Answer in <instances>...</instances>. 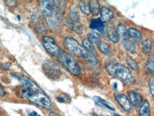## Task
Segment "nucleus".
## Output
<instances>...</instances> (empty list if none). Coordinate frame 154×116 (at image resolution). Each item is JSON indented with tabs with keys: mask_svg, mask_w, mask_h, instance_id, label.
<instances>
[{
	"mask_svg": "<svg viewBox=\"0 0 154 116\" xmlns=\"http://www.w3.org/2000/svg\"><path fill=\"white\" fill-rule=\"evenodd\" d=\"M42 44L49 54L56 57L61 50L60 46L56 44L54 39L51 36L43 37L42 39Z\"/></svg>",
	"mask_w": 154,
	"mask_h": 116,
	"instance_id": "0eeeda50",
	"label": "nucleus"
},
{
	"mask_svg": "<svg viewBox=\"0 0 154 116\" xmlns=\"http://www.w3.org/2000/svg\"><path fill=\"white\" fill-rule=\"evenodd\" d=\"M149 88H150V90H151V95L153 97V95H154V78L153 77H152L149 80Z\"/></svg>",
	"mask_w": 154,
	"mask_h": 116,
	"instance_id": "c85d7f7f",
	"label": "nucleus"
},
{
	"mask_svg": "<svg viewBox=\"0 0 154 116\" xmlns=\"http://www.w3.org/2000/svg\"><path fill=\"white\" fill-rule=\"evenodd\" d=\"M43 72L50 79L56 80L60 78L61 71L58 65L50 60H46L42 64Z\"/></svg>",
	"mask_w": 154,
	"mask_h": 116,
	"instance_id": "423d86ee",
	"label": "nucleus"
},
{
	"mask_svg": "<svg viewBox=\"0 0 154 116\" xmlns=\"http://www.w3.org/2000/svg\"><path fill=\"white\" fill-rule=\"evenodd\" d=\"M93 116H99L97 114H96V113H93Z\"/></svg>",
	"mask_w": 154,
	"mask_h": 116,
	"instance_id": "f704fd0d",
	"label": "nucleus"
},
{
	"mask_svg": "<svg viewBox=\"0 0 154 116\" xmlns=\"http://www.w3.org/2000/svg\"><path fill=\"white\" fill-rule=\"evenodd\" d=\"M10 75L20 83L17 92L19 97L26 98L31 103L47 110L51 109L52 103L50 98L35 83L19 73L11 72Z\"/></svg>",
	"mask_w": 154,
	"mask_h": 116,
	"instance_id": "f257e3e1",
	"label": "nucleus"
},
{
	"mask_svg": "<svg viewBox=\"0 0 154 116\" xmlns=\"http://www.w3.org/2000/svg\"><path fill=\"white\" fill-rule=\"evenodd\" d=\"M89 7H90V11L94 15H98L100 13V3L96 0H92L89 3Z\"/></svg>",
	"mask_w": 154,
	"mask_h": 116,
	"instance_id": "6ab92c4d",
	"label": "nucleus"
},
{
	"mask_svg": "<svg viewBox=\"0 0 154 116\" xmlns=\"http://www.w3.org/2000/svg\"><path fill=\"white\" fill-rule=\"evenodd\" d=\"M106 33L109 39L111 40L113 43H117L119 41V36H118L117 32H116V29L113 27H108L106 28Z\"/></svg>",
	"mask_w": 154,
	"mask_h": 116,
	"instance_id": "4468645a",
	"label": "nucleus"
},
{
	"mask_svg": "<svg viewBox=\"0 0 154 116\" xmlns=\"http://www.w3.org/2000/svg\"><path fill=\"white\" fill-rule=\"evenodd\" d=\"M56 58L60 64L70 74L75 76H79L81 74V68L77 61L62 49L56 56Z\"/></svg>",
	"mask_w": 154,
	"mask_h": 116,
	"instance_id": "39448f33",
	"label": "nucleus"
},
{
	"mask_svg": "<svg viewBox=\"0 0 154 116\" xmlns=\"http://www.w3.org/2000/svg\"><path fill=\"white\" fill-rule=\"evenodd\" d=\"M11 66V63H9V62L2 63V64H0V68H1L2 70L7 71V70H9V68H10Z\"/></svg>",
	"mask_w": 154,
	"mask_h": 116,
	"instance_id": "cd10ccee",
	"label": "nucleus"
},
{
	"mask_svg": "<svg viewBox=\"0 0 154 116\" xmlns=\"http://www.w3.org/2000/svg\"><path fill=\"white\" fill-rule=\"evenodd\" d=\"M41 11L45 20L51 29H56L60 25L66 7L65 1H48L42 0L39 2Z\"/></svg>",
	"mask_w": 154,
	"mask_h": 116,
	"instance_id": "f03ea898",
	"label": "nucleus"
},
{
	"mask_svg": "<svg viewBox=\"0 0 154 116\" xmlns=\"http://www.w3.org/2000/svg\"><path fill=\"white\" fill-rule=\"evenodd\" d=\"M122 44L126 49V51L131 53V54H135L136 51H137V48H136V45L132 41L130 38H127L122 40Z\"/></svg>",
	"mask_w": 154,
	"mask_h": 116,
	"instance_id": "ddd939ff",
	"label": "nucleus"
},
{
	"mask_svg": "<svg viewBox=\"0 0 154 116\" xmlns=\"http://www.w3.org/2000/svg\"><path fill=\"white\" fill-rule=\"evenodd\" d=\"M79 8H80L81 11L87 16H89L91 14L89 5H88L85 2L80 1V3H79Z\"/></svg>",
	"mask_w": 154,
	"mask_h": 116,
	"instance_id": "393cba45",
	"label": "nucleus"
},
{
	"mask_svg": "<svg viewBox=\"0 0 154 116\" xmlns=\"http://www.w3.org/2000/svg\"><path fill=\"white\" fill-rule=\"evenodd\" d=\"M129 101L131 104L135 106L137 108H140L142 105V96L137 91H131L129 92Z\"/></svg>",
	"mask_w": 154,
	"mask_h": 116,
	"instance_id": "1a4fd4ad",
	"label": "nucleus"
},
{
	"mask_svg": "<svg viewBox=\"0 0 154 116\" xmlns=\"http://www.w3.org/2000/svg\"><path fill=\"white\" fill-rule=\"evenodd\" d=\"M90 27L93 30H97L100 31L101 34H104V24L101 18L92 19L90 22Z\"/></svg>",
	"mask_w": 154,
	"mask_h": 116,
	"instance_id": "9d476101",
	"label": "nucleus"
},
{
	"mask_svg": "<svg viewBox=\"0 0 154 116\" xmlns=\"http://www.w3.org/2000/svg\"><path fill=\"white\" fill-rule=\"evenodd\" d=\"M114 116H121L120 115H119V114H116V113H114Z\"/></svg>",
	"mask_w": 154,
	"mask_h": 116,
	"instance_id": "72a5a7b5",
	"label": "nucleus"
},
{
	"mask_svg": "<svg viewBox=\"0 0 154 116\" xmlns=\"http://www.w3.org/2000/svg\"><path fill=\"white\" fill-rule=\"evenodd\" d=\"M27 114H28V116H41L34 111H27Z\"/></svg>",
	"mask_w": 154,
	"mask_h": 116,
	"instance_id": "c756f323",
	"label": "nucleus"
},
{
	"mask_svg": "<svg viewBox=\"0 0 154 116\" xmlns=\"http://www.w3.org/2000/svg\"><path fill=\"white\" fill-rule=\"evenodd\" d=\"M82 45H83V47L88 51V52L91 53V54L92 53L94 54V53L96 52L95 49H94L93 44H92L90 41H89L88 39H84L82 41Z\"/></svg>",
	"mask_w": 154,
	"mask_h": 116,
	"instance_id": "5701e85b",
	"label": "nucleus"
},
{
	"mask_svg": "<svg viewBox=\"0 0 154 116\" xmlns=\"http://www.w3.org/2000/svg\"><path fill=\"white\" fill-rule=\"evenodd\" d=\"M100 14L102 17V20L106 22L111 21L114 16L113 11L106 7H103L100 9Z\"/></svg>",
	"mask_w": 154,
	"mask_h": 116,
	"instance_id": "f8f14e48",
	"label": "nucleus"
},
{
	"mask_svg": "<svg viewBox=\"0 0 154 116\" xmlns=\"http://www.w3.org/2000/svg\"><path fill=\"white\" fill-rule=\"evenodd\" d=\"M48 116H60L58 115V114H57L56 113H53V112H51V113H50V114H49Z\"/></svg>",
	"mask_w": 154,
	"mask_h": 116,
	"instance_id": "473e14b6",
	"label": "nucleus"
},
{
	"mask_svg": "<svg viewBox=\"0 0 154 116\" xmlns=\"http://www.w3.org/2000/svg\"><path fill=\"white\" fill-rule=\"evenodd\" d=\"M126 62H127L129 67L132 68L133 70L138 71L139 69V65H138L137 63L133 59V58L130 56H127V57H126Z\"/></svg>",
	"mask_w": 154,
	"mask_h": 116,
	"instance_id": "bb28decb",
	"label": "nucleus"
},
{
	"mask_svg": "<svg viewBox=\"0 0 154 116\" xmlns=\"http://www.w3.org/2000/svg\"><path fill=\"white\" fill-rule=\"evenodd\" d=\"M63 44H64V46L68 49L69 52H70L72 54L75 55L77 56L82 58L90 65L96 66L99 64L97 58L93 54L88 52L80 43H78L75 39L72 38V37H68L65 39Z\"/></svg>",
	"mask_w": 154,
	"mask_h": 116,
	"instance_id": "7ed1b4c3",
	"label": "nucleus"
},
{
	"mask_svg": "<svg viewBox=\"0 0 154 116\" xmlns=\"http://www.w3.org/2000/svg\"><path fill=\"white\" fill-rule=\"evenodd\" d=\"M93 100H94V103H95L97 105L99 106H101V107L109 109V110H110V111H115L114 108H112V106L105 101V100L102 99V98L99 97V96H94Z\"/></svg>",
	"mask_w": 154,
	"mask_h": 116,
	"instance_id": "2eb2a0df",
	"label": "nucleus"
},
{
	"mask_svg": "<svg viewBox=\"0 0 154 116\" xmlns=\"http://www.w3.org/2000/svg\"><path fill=\"white\" fill-rule=\"evenodd\" d=\"M128 32V35H129V37L130 39H133L134 41H139L142 38V35L140 31H139L137 29H134V28H129L127 31Z\"/></svg>",
	"mask_w": 154,
	"mask_h": 116,
	"instance_id": "f3484780",
	"label": "nucleus"
},
{
	"mask_svg": "<svg viewBox=\"0 0 154 116\" xmlns=\"http://www.w3.org/2000/svg\"><path fill=\"white\" fill-rule=\"evenodd\" d=\"M67 24H68V27H70L77 34L80 35L83 32V27H82V24L80 21H77L76 22V21H71V19H69L67 21Z\"/></svg>",
	"mask_w": 154,
	"mask_h": 116,
	"instance_id": "9b49d317",
	"label": "nucleus"
},
{
	"mask_svg": "<svg viewBox=\"0 0 154 116\" xmlns=\"http://www.w3.org/2000/svg\"><path fill=\"white\" fill-rule=\"evenodd\" d=\"M139 116H151L150 105L148 100H145L140 107Z\"/></svg>",
	"mask_w": 154,
	"mask_h": 116,
	"instance_id": "dca6fc26",
	"label": "nucleus"
},
{
	"mask_svg": "<svg viewBox=\"0 0 154 116\" xmlns=\"http://www.w3.org/2000/svg\"><path fill=\"white\" fill-rule=\"evenodd\" d=\"M70 19L72 21H80V15L76 7H72L70 10Z\"/></svg>",
	"mask_w": 154,
	"mask_h": 116,
	"instance_id": "a878e982",
	"label": "nucleus"
},
{
	"mask_svg": "<svg viewBox=\"0 0 154 116\" xmlns=\"http://www.w3.org/2000/svg\"><path fill=\"white\" fill-rule=\"evenodd\" d=\"M97 46L99 49H100L104 54L106 55V56H108V55L111 54V49H110V47L109 46V45L107 44H106L105 42L100 41L97 44Z\"/></svg>",
	"mask_w": 154,
	"mask_h": 116,
	"instance_id": "4be33fe9",
	"label": "nucleus"
},
{
	"mask_svg": "<svg viewBox=\"0 0 154 116\" xmlns=\"http://www.w3.org/2000/svg\"><path fill=\"white\" fill-rule=\"evenodd\" d=\"M5 91L4 90L3 88L2 87V86L0 85V96H1V97H3V96H5Z\"/></svg>",
	"mask_w": 154,
	"mask_h": 116,
	"instance_id": "7c9ffc66",
	"label": "nucleus"
},
{
	"mask_svg": "<svg viewBox=\"0 0 154 116\" xmlns=\"http://www.w3.org/2000/svg\"><path fill=\"white\" fill-rule=\"evenodd\" d=\"M153 62H154L153 55H151V56L149 58V59H148L145 66L146 71V72L149 73V74H152V73H153V69H154Z\"/></svg>",
	"mask_w": 154,
	"mask_h": 116,
	"instance_id": "b1692460",
	"label": "nucleus"
},
{
	"mask_svg": "<svg viewBox=\"0 0 154 116\" xmlns=\"http://www.w3.org/2000/svg\"><path fill=\"white\" fill-rule=\"evenodd\" d=\"M142 51L144 54H149L151 52V41L149 39H144L142 41Z\"/></svg>",
	"mask_w": 154,
	"mask_h": 116,
	"instance_id": "412c9836",
	"label": "nucleus"
},
{
	"mask_svg": "<svg viewBox=\"0 0 154 116\" xmlns=\"http://www.w3.org/2000/svg\"><path fill=\"white\" fill-rule=\"evenodd\" d=\"M88 41H90L92 44H97L100 41V35L98 34L97 31H92L88 33Z\"/></svg>",
	"mask_w": 154,
	"mask_h": 116,
	"instance_id": "aec40b11",
	"label": "nucleus"
},
{
	"mask_svg": "<svg viewBox=\"0 0 154 116\" xmlns=\"http://www.w3.org/2000/svg\"><path fill=\"white\" fill-rule=\"evenodd\" d=\"M116 30V32H117L118 36H119V38H122V40H123V39L129 38V35H128L127 30H126V27L124 26V24H119Z\"/></svg>",
	"mask_w": 154,
	"mask_h": 116,
	"instance_id": "a211bd4d",
	"label": "nucleus"
},
{
	"mask_svg": "<svg viewBox=\"0 0 154 116\" xmlns=\"http://www.w3.org/2000/svg\"><path fill=\"white\" fill-rule=\"evenodd\" d=\"M56 99H57V101H58V102H60V103H64L65 102L64 98H63L61 97H57Z\"/></svg>",
	"mask_w": 154,
	"mask_h": 116,
	"instance_id": "2f4dec72",
	"label": "nucleus"
},
{
	"mask_svg": "<svg viewBox=\"0 0 154 116\" xmlns=\"http://www.w3.org/2000/svg\"><path fill=\"white\" fill-rule=\"evenodd\" d=\"M106 68L109 75L119 78L124 83L129 84L134 82V77L129 68L123 64L114 61L108 62L106 64Z\"/></svg>",
	"mask_w": 154,
	"mask_h": 116,
	"instance_id": "20e7f679",
	"label": "nucleus"
},
{
	"mask_svg": "<svg viewBox=\"0 0 154 116\" xmlns=\"http://www.w3.org/2000/svg\"><path fill=\"white\" fill-rule=\"evenodd\" d=\"M115 99L124 111L126 112H129L131 111L132 109L131 104L130 103L129 98L126 97L124 94H122V93L115 94Z\"/></svg>",
	"mask_w": 154,
	"mask_h": 116,
	"instance_id": "6e6552de",
	"label": "nucleus"
}]
</instances>
